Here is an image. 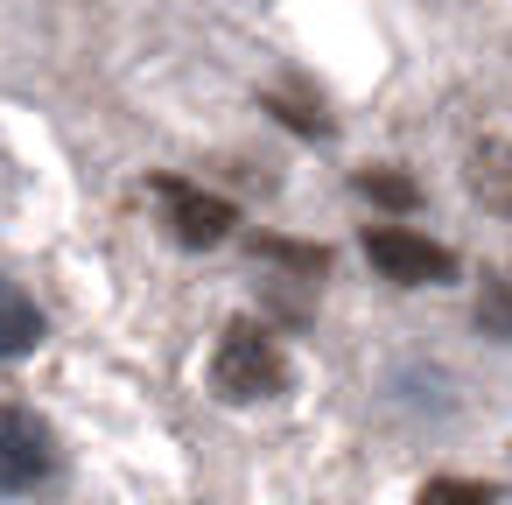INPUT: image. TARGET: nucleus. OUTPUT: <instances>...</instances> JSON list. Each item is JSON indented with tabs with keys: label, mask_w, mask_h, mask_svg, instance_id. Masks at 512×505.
<instances>
[{
	"label": "nucleus",
	"mask_w": 512,
	"mask_h": 505,
	"mask_svg": "<svg viewBox=\"0 0 512 505\" xmlns=\"http://www.w3.org/2000/svg\"><path fill=\"white\" fill-rule=\"evenodd\" d=\"M288 386V365L274 351V337L260 323H225L218 351H211V393L232 400V407H260Z\"/></svg>",
	"instance_id": "1"
},
{
	"label": "nucleus",
	"mask_w": 512,
	"mask_h": 505,
	"mask_svg": "<svg viewBox=\"0 0 512 505\" xmlns=\"http://www.w3.org/2000/svg\"><path fill=\"white\" fill-rule=\"evenodd\" d=\"M365 260L386 274V281H400V288H428V281H449L456 274V253L449 246H435L428 232H407V225H365Z\"/></svg>",
	"instance_id": "2"
},
{
	"label": "nucleus",
	"mask_w": 512,
	"mask_h": 505,
	"mask_svg": "<svg viewBox=\"0 0 512 505\" xmlns=\"http://www.w3.org/2000/svg\"><path fill=\"white\" fill-rule=\"evenodd\" d=\"M148 190H155L162 225H169V239H176V246L204 253V246L232 239V218H239V211H232L225 197H211V190H197V183H183V176H155Z\"/></svg>",
	"instance_id": "3"
},
{
	"label": "nucleus",
	"mask_w": 512,
	"mask_h": 505,
	"mask_svg": "<svg viewBox=\"0 0 512 505\" xmlns=\"http://www.w3.org/2000/svg\"><path fill=\"white\" fill-rule=\"evenodd\" d=\"M57 463V442L43 428V414L29 407H0V491H36Z\"/></svg>",
	"instance_id": "4"
},
{
	"label": "nucleus",
	"mask_w": 512,
	"mask_h": 505,
	"mask_svg": "<svg viewBox=\"0 0 512 505\" xmlns=\"http://www.w3.org/2000/svg\"><path fill=\"white\" fill-rule=\"evenodd\" d=\"M470 197L491 211V218H512V141H477L470 155Z\"/></svg>",
	"instance_id": "5"
},
{
	"label": "nucleus",
	"mask_w": 512,
	"mask_h": 505,
	"mask_svg": "<svg viewBox=\"0 0 512 505\" xmlns=\"http://www.w3.org/2000/svg\"><path fill=\"white\" fill-rule=\"evenodd\" d=\"M36 344H43V309H36V295L0 274V358H29Z\"/></svg>",
	"instance_id": "6"
},
{
	"label": "nucleus",
	"mask_w": 512,
	"mask_h": 505,
	"mask_svg": "<svg viewBox=\"0 0 512 505\" xmlns=\"http://www.w3.org/2000/svg\"><path fill=\"white\" fill-rule=\"evenodd\" d=\"M358 190H365L372 204H386V211H414V204H421V190H414L407 176H386V169H365Z\"/></svg>",
	"instance_id": "7"
},
{
	"label": "nucleus",
	"mask_w": 512,
	"mask_h": 505,
	"mask_svg": "<svg viewBox=\"0 0 512 505\" xmlns=\"http://www.w3.org/2000/svg\"><path fill=\"white\" fill-rule=\"evenodd\" d=\"M414 505H498V498H491L484 484H470V477H435Z\"/></svg>",
	"instance_id": "8"
},
{
	"label": "nucleus",
	"mask_w": 512,
	"mask_h": 505,
	"mask_svg": "<svg viewBox=\"0 0 512 505\" xmlns=\"http://www.w3.org/2000/svg\"><path fill=\"white\" fill-rule=\"evenodd\" d=\"M477 316L491 323V337H512V295H505V288H484V302H477Z\"/></svg>",
	"instance_id": "9"
}]
</instances>
